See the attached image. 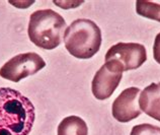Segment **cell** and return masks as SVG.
I'll return each mask as SVG.
<instances>
[{"mask_svg":"<svg viewBox=\"0 0 160 135\" xmlns=\"http://www.w3.org/2000/svg\"><path fill=\"white\" fill-rule=\"evenodd\" d=\"M123 72L117 63L107 61L92 79L91 91L93 96L100 101L111 98L123 78Z\"/></svg>","mask_w":160,"mask_h":135,"instance_id":"8992f818","label":"cell"},{"mask_svg":"<svg viewBox=\"0 0 160 135\" xmlns=\"http://www.w3.org/2000/svg\"><path fill=\"white\" fill-rule=\"evenodd\" d=\"M67 29L66 22L52 9H41L29 16L28 34L33 44L45 50H53L60 46Z\"/></svg>","mask_w":160,"mask_h":135,"instance_id":"7a4b0ae2","label":"cell"},{"mask_svg":"<svg viewBox=\"0 0 160 135\" xmlns=\"http://www.w3.org/2000/svg\"><path fill=\"white\" fill-rule=\"evenodd\" d=\"M32 101L10 87H0V135H28L36 119Z\"/></svg>","mask_w":160,"mask_h":135,"instance_id":"6da1fadb","label":"cell"},{"mask_svg":"<svg viewBox=\"0 0 160 135\" xmlns=\"http://www.w3.org/2000/svg\"><path fill=\"white\" fill-rule=\"evenodd\" d=\"M139 106L142 112L160 122V82L151 83L140 92Z\"/></svg>","mask_w":160,"mask_h":135,"instance_id":"ba28073f","label":"cell"},{"mask_svg":"<svg viewBox=\"0 0 160 135\" xmlns=\"http://www.w3.org/2000/svg\"><path fill=\"white\" fill-rule=\"evenodd\" d=\"M58 135H88V127L82 118L69 116L59 124Z\"/></svg>","mask_w":160,"mask_h":135,"instance_id":"9c48e42d","label":"cell"},{"mask_svg":"<svg viewBox=\"0 0 160 135\" xmlns=\"http://www.w3.org/2000/svg\"><path fill=\"white\" fill-rule=\"evenodd\" d=\"M45 66L46 62L39 54L35 52L18 54L0 68V76L7 80L18 82L23 78L38 73Z\"/></svg>","mask_w":160,"mask_h":135,"instance_id":"277c9868","label":"cell"},{"mask_svg":"<svg viewBox=\"0 0 160 135\" xmlns=\"http://www.w3.org/2000/svg\"><path fill=\"white\" fill-rule=\"evenodd\" d=\"M136 11L143 18L160 23V4L147 0H139L136 2Z\"/></svg>","mask_w":160,"mask_h":135,"instance_id":"30bf717a","label":"cell"},{"mask_svg":"<svg viewBox=\"0 0 160 135\" xmlns=\"http://www.w3.org/2000/svg\"><path fill=\"white\" fill-rule=\"evenodd\" d=\"M102 31L94 22L79 18L72 22L64 34L65 47L72 56L89 59L99 51L102 46Z\"/></svg>","mask_w":160,"mask_h":135,"instance_id":"3957f363","label":"cell"},{"mask_svg":"<svg viewBox=\"0 0 160 135\" xmlns=\"http://www.w3.org/2000/svg\"><path fill=\"white\" fill-rule=\"evenodd\" d=\"M140 88H126L118 98L113 101L112 106V117L121 123H127L141 115V109L139 108L138 96H140Z\"/></svg>","mask_w":160,"mask_h":135,"instance_id":"52a82bcc","label":"cell"},{"mask_svg":"<svg viewBox=\"0 0 160 135\" xmlns=\"http://www.w3.org/2000/svg\"><path fill=\"white\" fill-rule=\"evenodd\" d=\"M153 56L155 61L160 64V33L157 34L153 45Z\"/></svg>","mask_w":160,"mask_h":135,"instance_id":"7c38bea8","label":"cell"},{"mask_svg":"<svg viewBox=\"0 0 160 135\" xmlns=\"http://www.w3.org/2000/svg\"><path fill=\"white\" fill-rule=\"evenodd\" d=\"M146 60L145 46L138 43H118L109 48L106 54V62L117 63L123 71L137 69L144 64Z\"/></svg>","mask_w":160,"mask_h":135,"instance_id":"5b68a950","label":"cell"},{"mask_svg":"<svg viewBox=\"0 0 160 135\" xmlns=\"http://www.w3.org/2000/svg\"><path fill=\"white\" fill-rule=\"evenodd\" d=\"M130 135H160V127L148 123L134 126Z\"/></svg>","mask_w":160,"mask_h":135,"instance_id":"8fae6325","label":"cell"}]
</instances>
